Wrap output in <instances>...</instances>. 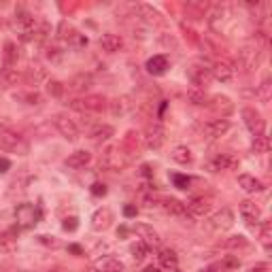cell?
I'll return each instance as SVG.
<instances>
[{"instance_id":"3957f363","label":"cell","mask_w":272,"mask_h":272,"mask_svg":"<svg viewBox=\"0 0 272 272\" xmlns=\"http://www.w3.org/2000/svg\"><path fill=\"white\" fill-rule=\"evenodd\" d=\"M0 147L5 151H15V153H24L28 151V145L24 143V139L20 134H15L11 130H0Z\"/></svg>"},{"instance_id":"4316f807","label":"cell","mask_w":272,"mask_h":272,"mask_svg":"<svg viewBox=\"0 0 272 272\" xmlns=\"http://www.w3.org/2000/svg\"><path fill=\"white\" fill-rule=\"evenodd\" d=\"M172 160L177 162V164H192V151H189L187 147H183V145H179V147L172 149Z\"/></svg>"},{"instance_id":"b9f144b4","label":"cell","mask_w":272,"mask_h":272,"mask_svg":"<svg viewBox=\"0 0 272 272\" xmlns=\"http://www.w3.org/2000/svg\"><path fill=\"white\" fill-rule=\"evenodd\" d=\"M9 168H11V162H9L7 158H0V175L9 172Z\"/></svg>"},{"instance_id":"f1b7e54d","label":"cell","mask_w":272,"mask_h":272,"mask_svg":"<svg viewBox=\"0 0 272 272\" xmlns=\"http://www.w3.org/2000/svg\"><path fill=\"white\" fill-rule=\"evenodd\" d=\"M187 100L192 102V104H196V106H202V104H206V94H204V89H200V87H194V89H189L187 92Z\"/></svg>"},{"instance_id":"7dc6e473","label":"cell","mask_w":272,"mask_h":272,"mask_svg":"<svg viewBox=\"0 0 272 272\" xmlns=\"http://www.w3.org/2000/svg\"><path fill=\"white\" fill-rule=\"evenodd\" d=\"M70 251H72V253H81V247H77V244H72Z\"/></svg>"},{"instance_id":"836d02e7","label":"cell","mask_w":272,"mask_h":272,"mask_svg":"<svg viewBox=\"0 0 272 272\" xmlns=\"http://www.w3.org/2000/svg\"><path fill=\"white\" fill-rule=\"evenodd\" d=\"M132 257L136 259V261H141L145 255H147V253H149V247H147V244H145L143 240H139V242H136V244H132Z\"/></svg>"},{"instance_id":"ffe728a7","label":"cell","mask_w":272,"mask_h":272,"mask_svg":"<svg viewBox=\"0 0 272 272\" xmlns=\"http://www.w3.org/2000/svg\"><path fill=\"white\" fill-rule=\"evenodd\" d=\"M211 75H213V79L221 81V83H228V81H232V77H234V68H232V64H228V62H219V64H215L211 68Z\"/></svg>"},{"instance_id":"cb8c5ba5","label":"cell","mask_w":272,"mask_h":272,"mask_svg":"<svg viewBox=\"0 0 272 272\" xmlns=\"http://www.w3.org/2000/svg\"><path fill=\"white\" fill-rule=\"evenodd\" d=\"M158 259H160L162 268H168V270H175L177 264H179V257H177V253L172 249H160Z\"/></svg>"},{"instance_id":"e0dca14e","label":"cell","mask_w":272,"mask_h":272,"mask_svg":"<svg viewBox=\"0 0 272 272\" xmlns=\"http://www.w3.org/2000/svg\"><path fill=\"white\" fill-rule=\"evenodd\" d=\"M100 47L106 53H117V51H121V47H123V39L119 34H102L100 36Z\"/></svg>"},{"instance_id":"9c48e42d","label":"cell","mask_w":272,"mask_h":272,"mask_svg":"<svg viewBox=\"0 0 272 272\" xmlns=\"http://www.w3.org/2000/svg\"><path fill=\"white\" fill-rule=\"evenodd\" d=\"M211 225L215 230H230L234 225V213L230 211V208H221V211H217L213 217H211Z\"/></svg>"},{"instance_id":"8d00e7d4","label":"cell","mask_w":272,"mask_h":272,"mask_svg":"<svg viewBox=\"0 0 272 272\" xmlns=\"http://www.w3.org/2000/svg\"><path fill=\"white\" fill-rule=\"evenodd\" d=\"M223 247H228V249L247 247V238H244V236H232L230 240H223Z\"/></svg>"},{"instance_id":"52a82bcc","label":"cell","mask_w":272,"mask_h":272,"mask_svg":"<svg viewBox=\"0 0 272 272\" xmlns=\"http://www.w3.org/2000/svg\"><path fill=\"white\" fill-rule=\"evenodd\" d=\"M242 119H244V125H247L253 136L264 134V119H261V115L255 111V108H251V106L242 108Z\"/></svg>"},{"instance_id":"f35d334b","label":"cell","mask_w":272,"mask_h":272,"mask_svg":"<svg viewBox=\"0 0 272 272\" xmlns=\"http://www.w3.org/2000/svg\"><path fill=\"white\" fill-rule=\"evenodd\" d=\"M0 77H3V81H7V83H15V81H17V72H15V68H5Z\"/></svg>"},{"instance_id":"f6af8a7d","label":"cell","mask_w":272,"mask_h":272,"mask_svg":"<svg viewBox=\"0 0 272 272\" xmlns=\"http://www.w3.org/2000/svg\"><path fill=\"white\" fill-rule=\"evenodd\" d=\"M141 172H143V177H151V166H149V164H143V166H141Z\"/></svg>"},{"instance_id":"74e56055","label":"cell","mask_w":272,"mask_h":272,"mask_svg":"<svg viewBox=\"0 0 272 272\" xmlns=\"http://www.w3.org/2000/svg\"><path fill=\"white\" fill-rule=\"evenodd\" d=\"M257 96H259V100H261V102H268V100H270V81H268V79L259 85Z\"/></svg>"},{"instance_id":"8fae6325","label":"cell","mask_w":272,"mask_h":272,"mask_svg":"<svg viewBox=\"0 0 272 272\" xmlns=\"http://www.w3.org/2000/svg\"><path fill=\"white\" fill-rule=\"evenodd\" d=\"M89 272H123V264L117 257L106 255V257H100L98 261H94Z\"/></svg>"},{"instance_id":"277c9868","label":"cell","mask_w":272,"mask_h":272,"mask_svg":"<svg viewBox=\"0 0 272 272\" xmlns=\"http://www.w3.org/2000/svg\"><path fill=\"white\" fill-rule=\"evenodd\" d=\"M145 145H147V149L151 151H158L162 145H164V139H166V134H164V128H162L160 123H149L147 128H145Z\"/></svg>"},{"instance_id":"603a6c76","label":"cell","mask_w":272,"mask_h":272,"mask_svg":"<svg viewBox=\"0 0 272 272\" xmlns=\"http://www.w3.org/2000/svg\"><path fill=\"white\" fill-rule=\"evenodd\" d=\"M189 77H192V81H194V85L196 87H204V85H208L211 83V79H213V75H211V68H192V72H189Z\"/></svg>"},{"instance_id":"9a60e30c","label":"cell","mask_w":272,"mask_h":272,"mask_svg":"<svg viewBox=\"0 0 272 272\" xmlns=\"http://www.w3.org/2000/svg\"><path fill=\"white\" fill-rule=\"evenodd\" d=\"M238 166V158L230 156V153H219L213 162H211V170L219 172V170H234Z\"/></svg>"},{"instance_id":"484cf974","label":"cell","mask_w":272,"mask_h":272,"mask_svg":"<svg viewBox=\"0 0 272 272\" xmlns=\"http://www.w3.org/2000/svg\"><path fill=\"white\" fill-rule=\"evenodd\" d=\"M20 60V51H17L15 43H7L5 45V68H13Z\"/></svg>"},{"instance_id":"2e32d148","label":"cell","mask_w":272,"mask_h":272,"mask_svg":"<svg viewBox=\"0 0 272 272\" xmlns=\"http://www.w3.org/2000/svg\"><path fill=\"white\" fill-rule=\"evenodd\" d=\"M89 162H92V153L85 151V149H79V151H75V153H70L64 164H66L68 168H75V170H77V168H85Z\"/></svg>"},{"instance_id":"ab89813d","label":"cell","mask_w":272,"mask_h":272,"mask_svg":"<svg viewBox=\"0 0 272 272\" xmlns=\"http://www.w3.org/2000/svg\"><path fill=\"white\" fill-rule=\"evenodd\" d=\"M62 228H64L66 232H75V230L79 228L77 217H68V219H64V223H62Z\"/></svg>"},{"instance_id":"6da1fadb","label":"cell","mask_w":272,"mask_h":272,"mask_svg":"<svg viewBox=\"0 0 272 272\" xmlns=\"http://www.w3.org/2000/svg\"><path fill=\"white\" fill-rule=\"evenodd\" d=\"M15 219H17V223H20L22 228H32V225L39 223L41 211L34 204L24 202V204H20V206L15 208Z\"/></svg>"},{"instance_id":"4dcf8cb0","label":"cell","mask_w":272,"mask_h":272,"mask_svg":"<svg viewBox=\"0 0 272 272\" xmlns=\"http://www.w3.org/2000/svg\"><path fill=\"white\" fill-rule=\"evenodd\" d=\"M270 147V141L266 134H259V136H253V153H266Z\"/></svg>"},{"instance_id":"d6986e66","label":"cell","mask_w":272,"mask_h":272,"mask_svg":"<svg viewBox=\"0 0 272 272\" xmlns=\"http://www.w3.org/2000/svg\"><path fill=\"white\" fill-rule=\"evenodd\" d=\"M111 219H113V215H111V211H108L106 206L98 208V211L94 213V217H92V228L98 230V232H102V230H106L108 225H111Z\"/></svg>"},{"instance_id":"7a4b0ae2","label":"cell","mask_w":272,"mask_h":272,"mask_svg":"<svg viewBox=\"0 0 272 272\" xmlns=\"http://www.w3.org/2000/svg\"><path fill=\"white\" fill-rule=\"evenodd\" d=\"M72 108H77V111L81 113H102L104 108H106V98L104 96H85V98H81V100H72L70 102Z\"/></svg>"},{"instance_id":"4fadbf2b","label":"cell","mask_w":272,"mask_h":272,"mask_svg":"<svg viewBox=\"0 0 272 272\" xmlns=\"http://www.w3.org/2000/svg\"><path fill=\"white\" fill-rule=\"evenodd\" d=\"M185 208L189 217H204L211 213V202L204 200V198H192L189 202H185Z\"/></svg>"},{"instance_id":"d590c367","label":"cell","mask_w":272,"mask_h":272,"mask_svg":"<svg viewBox=\"0 0 272 272\" xmlns=\"http://www.w3.org/2000/svg\"><path fill=\"white\" fill-rule=\"evenodd\" d=\"M47 92L53 98H62V94H64V85H62L60 81H49V83H47Z\"/></svg>"},{"instance_id":"7402d4cb","label":"cell","mask_w":272,"mask_h":272,"mask_svg":"<svg viewBox=\"0 0 272 272\" xmlns=\"http://www.w3.org/2000/svg\"><path fill=\"white\" fill-rule=\"evenodd\" d=\"M238 185H240L247 194H257V192H261V189H264L261 181L255 179V177H251V175H240V177H238Z\"/></svg>"},{"instance_id":"7c38bea8","label":"cell","mask_w":272,"mask_h":272,"mask_svg":"<svg viewBox=\"0 0 272 272\" xmlns=\"http://www.w3.org/2000/svg\"><path fill=\"white\" fill-rule=\"evenodd\" d=\"M168 66H170V62H168L166 56H153V58L147 60V64H145L147 72L153 75V77H162L168 70Z\"/></svg>"},{"instance_id":"44dd1931","label":"cell","mask_w":272,"mask_h":272,"mask_svg":"<svg viewBox=\"0 0 272 272\" xmlns=\"http://www.w3.org/2000/svg\"><path fill=\"white\" fill-rule=\"evenodd\" d=\"M15 24L24 30V34H30V32L34 30V26H36V20L32 17V13H28V11H24V9H20V11L15 13Z\"/></svg>"},{"instance_id":"ee69618b","label":"cell","mask_w":272,"mask_h":272,"mask_svg":"<svg viewBox=\"0 0 272 272\" xmlns=\"http://www.w3.org/2000/svg\"><path fill=\"white\" fill-rule=\"evenodd\" d=\"M200 272H219V264H211V266H206V268H202Z\"/></svg>"},{"instance_id":"1f68e13d","label":"cell","mask_w":272,"mask_h":272,"mask_svg":"<svg viewBox=\"0 0 272 272\" xmlns=\"http://www.w3.org/2000/svg\"><path fill=\"white\" fill-rule=\"evenodd\" d=\"M170 181L175 183L177 189H189V185H192V179H189L187 175H179V172H172Z\"/></svg>"},{"instance_id":"5bb4252c","label":"cell","mask_w":272,"mask_h":272,"mask_svg":"<svg viewBox=\"0 0 272 272\" xmlns=\"http://www.w3.org/2000/svg\"><path fill=\"white\" fill-rule=\"evenodd\" d=\"M240 217H242V221L247 223V225H255L257 221H259V217H261V213H259V208L253 204V202H249V200H244V202H240Z\"/></svg>"},{"instance_id":"ac0fdd59","label":"cell","mask_w":272,"mask_h":272,"mask_svg":"<svg viewBox=\"0 0 272 272\" xmlns=\"http://www.w3.org/2000/svg\"><path fill=\"white\" fill-rule=\"evenodd\" d=\"M204 130L208 136H213V139H219V136H223L225 132L230 130V121L228 119H211L208 123H204Z\"/></svg>"},{"instance_id":"bcb514c9","label":"cell","mask_w":272,"mask_h":272,"mask_svg":"<svg viewBox=\"0 0 272 272\" xmlns=\"http://www.w3.org/2000/svg\"><path fill=\"white\" fill-rule=\"evenodd\" d=\"M143 272H162V270H160L158 266H147V268H145Z\"/></svg>"},{"instance_id":"f546056e","label":"cell","mask_w":272,"mask_h":272,"mask_svg":"<svg viewBox=\"0 0 272 272\" xmlns=\"http://www.w3.org/2000/svg\"><path fill=\"white\" fill-rule=\"evenodd\" d=\"M70 85H72L75 92H85V89L92 87V77L89 75H79V77H75V81H72Z\"/></svg>"},{"instance_id":"d6a6232c","label":"cell","mask_w":272,"mask_h":272,"mask_svg":"<svg viewBox=\"0 0 272 272\" xmlns=\"http://www.w3.org/2000/svg\"><path fill=\"white\" fill-rule=\"evenodd\" d=\"M238 266H240V259H238L236 255H225V257L221 259V264H219V270L230 272V270H236Z\"/></svg>"},{"instance_id":"83f0119b","label":"cell","mask_w":272,"mask_h":272,"mask_svg":"<svg viewBox=\"0 0 272 272\" xmlns=\"http://www.w3.org/2000/svg\"><path fill=\"white\" fill-rule=\"evenodd\" d=\"M89 136H92V139L94 141H98V143H100V141H106V139H111V136H113V128H111V125H96V128H92V132H89Z\"/></svg>"},{"instance_id":"7bdbcfd3","label":"cell","mask_w":272,"mask_h":272,"mask_svg":"<svg viewBox=\"0 0 272 272\" xmlns=\"http://www.w3.org/2000/svg\"><path fill=\"white\" fill-rule=\"evenodd\" d=\"M136 213H139V208H136L134 204H128V206L123 208V215H125V217H134Z\"/></svg>"},{"instance_id":"d4e9b609","label":"cell","mask_w":272,"mask_h":272,"mask_svg":"<svg viewBox=\"0 0 272 272\" xmlns=\"http://www.w3.org/2000/svg\"><path fill=\"white\" fill-rule=\"evenodd\" d=\"M257 58V47H244L238 51V66L240 68H251L253 66V60Z\"/></svg>"},{"instance_id":"5b68a950","label":"cell","mask_w":272,"mask_h":272,"mask_svg":"<svg viewBox=\"0 0 272 272\" xmlns=\"http://www.w3.org/2000/svg\"><path fill=\"white\" fill-rule=\"evenodd\" d=\"M53 123H56L58 132L64 136L66 141H77L79 139V125L75 123V119H70L68 115H56Z\"/></svg>"},{"instance_id":"8992f818","label":"cell","mask_w":272,"mask_h":272,"mask_svg":"<svg viewBox=\"0 0 272 272\" xmlns=\"http://www.w3.org/2000/svg\"><path fill=\"white\" fill-rule=\"evenodd\" d=\"M128 158L123 156V151L119 147H111L106 149L104 153V160H102V166L108 168V170H123L125 166H128Z\"/></svg>"},{"instance_id":"e575fe53","label":"cell","mask_w":272,"mask_h":272,"mask_svg":"<svg viewBox=\"0 0 272 272\" xmlns=\"http://www.w3.org/2000/svg\"><path fill=\"white\" fill-rule=\"evenodd\" d=\"M270 240H272V223L264 221V223H261V242H264L266 249L270 247Z\"/></svg>"},{"instance_id":"60d3db41","label":"cell","mask_w":272,"mask_h":272,"mask_svg":"<svg viewBox=\"0 0 272 272\" xmlns=\"http://www.w3.org/2000/svg\"><path fill=\"white\" fill-rule=\"evenodd\" d=\"M92 194L98 196V198L106 196V185H104V183H94V185H92Z\"/></svg>"},{"instance_id":"30bf717a","label":"cell","mask_w":272,"mask_h":272,"mask_svg":"<svg viewBox=\"0 0 272 272\" xmlns=\"http://www.w3.org/2000/svg\"><path fill=\"white\" fill-rule=\"evenodd\" d=\"M134 232L143 238V242L147 244V247H158L160 240H162V238H160V234L153 230L151 225H147V223H136V225H134Z\"/></svg>"},{"instance_id":"ba28073f","label":"cell","mask_w":272,"mask_h":272,"mask_svg":"<svg viewBox=\"0 0 272 272\" xmlns=\"http://www.w3.org/2000/svg\"><path fill=\"white\" fill-rule=\"evenodd\" d=\"M162 208H164L166 213L179 217V219H187V221L192 219L187 213V208H185V202L177 200V198H162Z\"/></svg>"}]
</instances>
